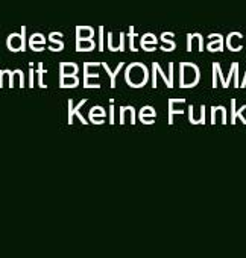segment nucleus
Instances as JSON below:
<instances>
[{"label": "nucleus", "mask_w": 246, "mask_h": 258, "mask_svg": "<svg viewBox=\"0 0 246 258\" xmlns=\"http://www.w3.org/2000/svg\"><path fill=\"white\" fill-rule=\"evenodd\" d=\"M125 79L131 87L142 88L149 79V73H148L146 66L142 64V62H134V64L128 66L127 73H125Z\"/></svg>", "instance_id": "1"}, {"label": "nucleus", "mask_w": 246, "mask_h": 258, "mask_svg": "<svg viewBox=\"0 0 246 258\" xmlns=\"http://www.w3.org/2000/svg\"><path fill=\"white\" fill-rule=\"evenodd\" d=\"M201 79L199 69L192 62H181L179 64V87L181 88H192Z\"/></svg>", "instance_id": "2"}, {"label": "nucleus", "mask_w": 246, "mask_h": 258, "mask_svg": "<svg viewBox=\"0 0 246 258\" xmlns=\"http://www.w3.org/2000/svg\"><path fill=\"white\" fill-rule=\"evenodd\" d=\"M26 29L22 28V34H11L8 37L7 46L11 52H23L26 49V40H25Z\"/></svg>", "instance_id": "3"}, {"label": "nucleus", "mask_w": 246, "mask_h": 258, "mask_svg": "<svg viewBox=\"0 0 246 258\" xmlns=\"http://www.w3.org/2000/svg\"><path fill=\"white\" fill-rule=\"evenodd\" d=\"M85 102H87V100H85V99H82L76 106H73V102H72V100H69V124H72V123H73V115H78L79 121H81L82 124H87V120L82 117V114H81V111H79V109L85 105Z\"/></svg>", "instance_id": "4"}, {"label": "nucleus", "mask_w": 246, "mask_h": 258, "mask_svg": "<svg viewBox=\"0 0 246 258\" xmlns=\"http://www.w3.org/2000/svg\"><path fill=\"white\" fill-rule=\"evenodd\" d=\"M186 100L184 99H170L169 100V124H173V117L176 114H184V111L181 108H176L178 105H184Z\"/></svg>", "instance_id": "5"}, {"label": "nucleus", "mask_w": 246, "mask_h": 258, "mask_svg": "<svg viewBox=\"0 0 246 258\" xmlns=\"http://www.w3.org/2000/svg\"><path fill=\"white\" fill-rule=\"evenodd\" d=\"M61 88H75L79 85V78L76 75H59Z\"/></svg>", "instance_id": "6"}, {"label": "nucleus", "mask_w": 246, "mask_h": 258, "mask_svg": "<svg viewBox=\"0 0 246 258\" xmlns=\"http://www.w3.org/2000/svg\"><path fill=\"white\" fill-rule=\"evenodd\" d=\"M241 34H238V32H231L229 35H228V47H229V50H232V52H238V50H241Z\"/></svg>", "instance_id": "7"}, {"label": "nucleus", "mask_w": 246, "mask_h": 258, "mask_svg": "<svg viewBox=\"0 0 246 258\" xmlns=\"http://www.w3.org/2000/svg\"><path fill=\"white\" fill-rule=\"evenodd\" d=\"M96 47L93 38H76V50L78 52H90Z\"/></svg>", "instance_id": "8"}, {"label": "nucleus", "mask_w": 246, "mask_h": 258, "mask_svg": "<svg viewBox=\"0 0 246 258\" xmlns=\"http://www.w3.org/2000/svg\"><path fill=\"white\" fill-rule=\"evenodd\" d=\"M219 115L222 117V123L226 124V109H225V106H222V105L211 106V124H216Z\"/></svg>", "instance_id": "9"}, {"label": "nucleus", "mask_w": 246, "mask_h": 258, "mask_svg": "<svg viewBox=\"0 0 246 258\" xmlns=\"http://www.w3.org/2000/svg\"><path fill=\"white\" fill-rule=\"evenodd\" d=\"M172 37H173L172 32H164V34L161 35V41H163L161 50H164V52H172V50H175L176 44H175V41L170 40Z\"/></svg>", "instance_id": "10"}, {"label": "nucleus", "mask_w": 246, "mask_h": 258, "mask_svg": "<svg viewBox=\"0 0 246 258\" xmlns=\"http://www.w3.org/2000/svg\"><path fill=\"white\" fill-rule=\"evenodd\" d=\"M78 64L75 62H61L59 64V75H78Z\"/></svg>", "instance_id": "11"}, {"label": "nucleus", "mask_w": 246, "mask_h": 258, "mask_svg": "<svg viewBox=\"0 0 246 258\" xmlns=\"http://www.w3.org/2000/svg\"><path fill=\"white\" fill-rule=\"evenodd\" d=\"M102 67L105 69V72L109 75V81H111V88H115V78H117V73L121 70V67H123V62H118V66H117V69L112 72L109 67H108V64L106 62H102Z\"/></svg>", "instance_id": "12"}, {"label": "nucleus", "mask_w": 246, "mask_h": 258, "mask_svg": "<svg viewBox=\"0 0 246 258\" xmlns=\"http://www.w3.org/2000/svg\"><path fill=\"white\" fill-rule=\"evenodd\" d=\"M76 38H94L93 28H85V26L78 28L76 29Z\"/></svg>", "instance_id": "13"}, {"label": "nucleus", "mask_w": 246, "mask_h": 258, "mask_svg": "<svg viewBox=\"0 0 246 258\" xmlns=\"http://www.w3.org/2000/svg\"><path fill=\"white\" fill-rule=\"evenodd\" d=\"M152 67H154V69L157 70V73H158V75H160V76L163 78L164 84H166V85H167L169 88H173V85L170 84V79H169V78H167V76L164 75V72H163V69L160 67V64H158V62H152Z\"/></svg>", "instance_id": "14"}, {"label": "nucleus", "mask_w": 246, "mask_h": 258, "mask_svg": "<svg viewBox=\"0 0 246 258\" xmlns=\"http://www.w3.org/2000/svg\"><path fill=\"white\" fill-rule=\"evenodd\" d=\"M56 37H63V34H59V32H55V34H50V41L53 43V44H56V49L53 50V52H61L63 49H64V43H61L59 40H56Z\"/></svg>", "instance_id": "15"}, {"label": "nucleus", "mask_w": 246, "mask_h": 258, "mask_svg": "<svg viewBox=\"0 0 246 258\" xmlns=\"http://www.w3.org/2000/svg\"><path fill=\"white\" fill-rule=\"evenodd\" d=\"M222 47H223V40L211 41V43H208V44H207V49H208L210 52H220V50H222Z\"/></svg>", "instance_id": "16"}, {"label": "nucleus", "mask_w": 246, "mask_h": 258, "mask_svg": "<svg viewBox=\"0 0 246 258\" xmlns=\"http://www.w3.org/2000/svg\"><path fill=\"white\" fill-rule=\"evenodd\" d=\"M140 44H157V37L154 34H145L140 40Z\"/></svg>", "instance_id": "17"}, {"label": "nucleus", "mask_w": 246, "mask_h": 258, "mask_svg": "<svg viewBox=\"0 0 246 258\" xmlns=\"http://www.w3.org/2000/svg\"><path fill=\"white\" fill-rule=\"evenodd\" d=\"M128 37H130V40H131V44H130V49L133 50V52H137L139 50V47L136 46V40H137V34L134 32V29L131 28V31H130V34H128Z\"/></svg>", "instance_id": "18"}, {"label": "nucleus", "mask_w": 246, "mask_h": 258, "mask_svg": "<svg viewBox=\"0 0 246 258\" xmlns=\"http://www.w3.org/2000/svg\"><path fill=\"white\" fill-rule=\"evenodd\" d=\"M142 115H151V117H155V115H157V112H155V109H154L152 106H143V108L139 111V117H142Z\"/></svg>", "instance_id": "19"}, {"label": "nucleus", "mask_w": 246, "mask_h": 258, "mask_svg": "<svg viewBox=\"0 0 246 258\" xmlns=\"http://www.w3.org/2000/svg\"><path fill=\"white\" fill-rule=\"evenodd\" d=\"M37 73H38V84H40V87L41 88H47V85L43 82V75L46 73V70L43 69V62H38V72Z\"/></svg>", "instance_id": "20"}, {"label": "nucleus", "mask_w": 246, "mask_h": 258, "mask_svg": "<svg viewBox=\"0 0 246 258\" xmlns=\"http://www.w3.org/2000/svg\"><path fill=\"white\" fill-rule=\"evenodd\" d=\"M88 114H90V115H102V117H105V115H106V111L103 109V106H93V108L88 111Z\"/></svg>", "instance_id": "21"}, {"label": "nucleus", "mask_w": 246, "mask_h": 258, "mask_svg": "<svg viewBox=\"0 0 246 258\" xmlns=\"http://www.w3.org/2000/svg\"><path fill=\"white\" fill-rule=\"evenodd\" d=\"M44 37L41 35V34H34L31 38H29V43H43L44 44Z\"/></svg>", "instance_id": "22"}, {"label": "nucleus", "mask_w": 246, "mask_h": 258, "mask_svg": "<svg viewBox=\"0 0 246 258\" xmlns=\"http://www.w3.org/2000/svg\"><path fill=\"white\" fill-rule=\"evenodd\" d=\"M235 99L231 100V123L235 124V120H237V115H235Z\"/></svg>", "instance_id": "23"}, {"label": "nucleus", "mask_w": 246, "mask_h": 258, "mask_svg": "<svg viewBox=\"0 0 246 258\" xmlns=\"http://www.w3.org/2000/svg\"><path fill=\"white\" fill-rule=\"evenodd\" d=\"M99 50L103 52V26L99 28Z\"/></svg>", "instance_id": "24"}, {"label": "nucleus", "mask_w": 246, "mask_h": 258, "mask_svg": "<svg viewBox=\"0 0 246 258\" xmlns=\"http://www.w3.org/2000/svg\"><path fill=\"white\" fill-rule=\"evenodd\" d=\"M29 46H31V49L35 50V52L44 50V44H43V43H29Z\"/></svg>", "instance_id": "25"}, {"label": "nucleus", "mask_w": 246, "mask_h": 258, "mask_svg": "<svg viewBox=\"0 0 246 258\" xmlns=\"http://www.w3.org/2000/svg\"><path fill=\"white\" fill-rule=\"evenodd\" d=\"M140 121L145 123V124H152L155 121V117H151V115H142L140 117Z\"/></svg>", "instance_id": "26"}, {"label": "nucleus", "mask_w": 246, "mask_h": 258, "mask_svg": "<svg viewBox=\"0 0 246 258\" xmlns=\"http://www.w3.org/2000/svg\"><path fill=\"white\" fill-rule=\"evenodd\" d=\"M243 111H246V105H243V106L235 112V115H237V118H240V120L243 121V124H246V118H244V115H243Z\"/></svg>", "instance_id": "27"}, {"label": "nucleus", "mask_w": 246, "mask_h": 258, "mask_svg": "<svg viewBox=\"0 0 246 258\" xmlns=\"http://www.w3.org/2000/svg\"><path fill=\"white\" fill-rule=\"evenodd\" d=\"M103 118H105V117H102V115H90V120H91L94 124H100V123H103Z\"/></svg>", "instance_id": "28"}, {"label": "nucleus", "mask_w": 246, "mask_h": 258, "mask_svg": "<svg viewBox=\"0 0 246 258\" xmlns=\"http://www.w3.org/2000/svg\"><path fill=\"white\" fill-rule=\"evenodd\" d=\"M140 46H142V49L146 50V52H154V50H157V44H140Z\"/></svg>", "instance_id": "29"}, {"label": "nucleus", "mask_w": 246, "mask_h": 258, "mask_svg": "<svg viewBox=\"0 0 246 258\" xmlns=\"http://www.w3.org/2000/svg\"><path fill=\"white\" fill-rule=\"evenodd\" d=\"M16 72V75H19V78H20V88H23L25 87V76H23V72L22 70H14Z\"/></svg>", "instance_id": "30"}, {"label": "nucleus", "mask_w": 246, "mask_h": 258, "mask_svg": "<svg viewBox=\"0 0 246 258\" xmlns=\"http://www.w3.org/2000/svg\"><path fill=\"white\" fill-rule=\"evenodd\" d=\"M125 114H127L125 106H120V124L125 123Z\"/></svg>", "instance_id": "31"}, {"label": "nucleus", "mask_w": 246, "mask_h": 258, "mask_svg": "<svg viewBox=\"0 0 246 258\" xmlns=\"http://www.w3.org/2000/svg\"><path fill=\"white\" fill-rule=\"evenodd\" d=\"M8 75H10V87H14V75L16 72H11V70H5Z\"/></svg>", "instance_id": "32"}, {"label": "nucleus", "mask_w": 246, "mask_h": 258, "mask_svg": "<svg viewBox=\"0 0 246 258\" xmlns=\"http://www.w3.org/2000/svg\"><path fill=\"white\" fill-rule=\"evenodd\" d=\"M109 109H111V115H109V121L114 124V100L111 99V105H109Z\"/></svg>", "instance_id": "33"}, {"label": "nucleus", "mask_w": 246, "mask_h": 258, "mask_svg": "<svg viewBox=\"0 0 246 258\" xmlns=\"http://www.w3.org/2000/svg\"><path fill=\"white\" fill-rule=\"evenodd\" d=\"M208 38H210V41H208V43H211V41H219V40H222L223 37H222V35H219V34H213V35H210Z\"/></svg>", "instance_id": "34"}, {"label": "nucleus", "mask_w": 246, "mask_h": 258, "mask_svg": "<svg viewBox=\"0 0 246 258\" xmlns=\"http://www.w3.org/2000/svg\"><path fill=\"white\" fill-rule=\"evenodd\" d=\"M237 75H238V66L235 67V72H234V87H240L238 85V76Z\"/></svg>", "instance_id": "35"}, {"label": "nucleus", "mask_w": 246, "mask_h": 258, "mask_svg": "<svg viewBox=\"0 0 246 258\" xmlns=\"http://www.w3.org/2000/svg\"><path fill=\"white\" fill-rule=\"evenodd\" d=\"M34 87V70L31 69V72H29V88H32Z\"/></svg>", "instance_id": "36"}, {"label": "nucleus", "mask_w": 246, "mask_h": 258, "mask_svg": "<svg viewBox=\"0 0 246 258\" xmlns=\"http://www.w3.org/2000/svg\"><path fill=\"white\" fill-rule=\"evenodd\" d=\"M4 75H5V72H4V70H0V88L4 87Z\"/></svg>", "instance_id": "37"}, {"label": "nucleus", "mask_w": 246, "mask_h": 258, "mask_svg": "<svg viewBox=\"0 0 246 258\" xmlns=\"http://www.w3.org/2000/svg\"><path fill=\"white\" fill-rule=\"evenodd\" d=\"M243 87H246V73H244V78H243V81L240 84V88H243Z\"/></svg>", "instance_id": "38"}]
</instances>
